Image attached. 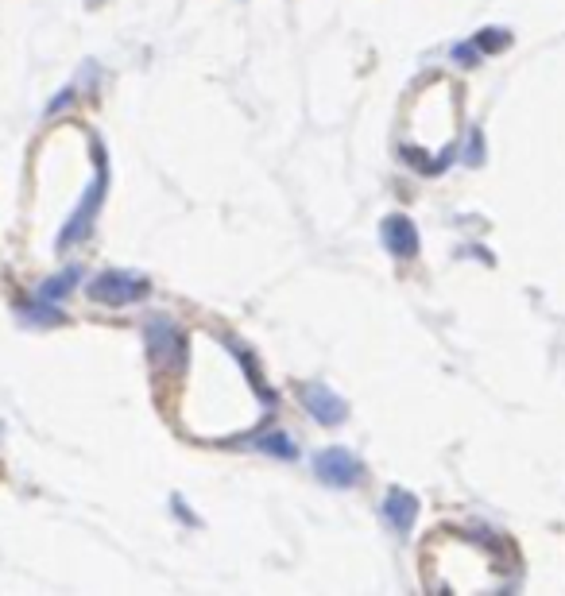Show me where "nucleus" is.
I'll list each match as a JSON object with an SVG mask.
<instances>
[{
    "label": "nucleus",
    "instance_id": "2",
    "mask_svg": "<svg viewBox=\"0 0 565 596\" xmlns=\"http://www.w3.org/2000/svg\"><path fill=\"white\" fill-rule=\"evenodd\" d=\"M86 295H90V302H97V306L120 310V306L144 302V298L151 295V279L136 275V271L109 268V271H101V275H93L90 283H86Z\"/></svg>",
    "mask_w": 565,
    "mask_h": 596
},
{
    "label": "nucleus",
    "instance_id": "7",
    "mask_svg": "<svg viewBox=\"0 0 565 596\" xmlns=\"http://www.w3.org/2000/svg\"><path fill=\"white\" fill-rule=\"evenodd\" d=\"M384 523L395 531V535H411L415 531V519H418V496L407 492V488H387L384 504Z\"/></svg>",
    "mask_w": 565,
    "mask_h": 596
},
{
    "label": "nucleus",
    "instance_id": "4",
    "mask_svg": "<svg viewBox=\"0 0 565 596\" xmlns=\"http://www.w3.org/2000/svg\"><path fill=\"white\" fill-rule=\"evenodd\" d=\"M144 341H148V360L151 368L167 372V368H179L182 357H186V333H182L167 314L151 318L144 326Z\"/></svg>",
    "mask_w": 565,
    "mask_h": 596
},
{
    "label": "nucleus",
    "instance_id": "10",
    "mask_svg": "<svg viewBox=\"0 0 565 596\" xmlns=\"http://www.w3.org/2000/svg\"><path fill=\"white\" fill-rule=\"evenodd\" d=\"M476 51H504V47H511V31L504 28H484L473 35Z\"/></svg>",
    "mask_w": 565,
    "mask_h": 596
},
{
    "label": "nucleus",
    "instance_id": "6",
    "mask_svg": "<svg viewBox=\"0 0 565 596\" xmlns=\"http://www.w3.org/2000/svg\"><path fill=\"white\" fill-rule=\"evenodd\" d=\"M380 240H384V248L395 260H415L418 248H422L415 221L407 213H387L384 225H380Z\"/></svg>",
    "mask_w": 565,
    "mask_h": 596
},
{
    "label": "nucleus",
    "instance_id": "8",
    "mask_svg": "<svg viewBox=\"0 0 565 596\" xmlns=\"http://www.w3.org/2000/svg\"><path fill=\"white\" fill-rule=\"evenodd\" d=\"M248 446L260 449V453H268V457H279V461H295V457H298V446L291 442V434H283V430L248 434Z\"/></svg>",
    "mask_w": 565,
    "mask_h": 596
},
{
    "label": "nucleus",
    "instance_id": "5",
    "mask_svg": "<svg viewBox=\"0 0 565 596\" xmlns=\"http://www.w3.org/2000/svg\"><path fill=\"white\" fill-rule=\"evenodd\" d=\"M295 395H298V403L310 411V418L322 422V426H341V422L349 418V403L333 388H326L322 380H298Z\"/></svg>",
    "mask_w": 565,
    "mask_h": 596
},
{
    "label": "nucleus",
    "instance_id": "1",
    "mask_svg": "<svg viewBox=\"0 0 565 596\" xmlns=\"http://www.w3.org/2000/svg\"><path fill=\"white\" fill-rule=\"evenodd\" d=\"M105 190H109V155H105V148H97V159H93V182L86 186V194H82L78 209L70 213V221L62 225L55 248L66 252V248H74V244H82V240L90 237L93 217H97V209H101V202H105Z\"/></svg>",
    "mask_w": 565,
    "mask_h": 596
},
{
    "label": "nucleus",
    "instance_id": "9",
    "mask_svg": "<svg viewBox=\"0 0 565 596\" xmlns=\"http://www.w3.org/2000/svg\"><path fill=\"white\" fill-rule=\"evenodd\" d=\"M82 279V268H66L62 275H55V279H47L43 287H39V298L43 302H55V298H66L70 295V287Z\"/></svg>",
    "mask_w": 565,
    "mask_h": 596
},
{
    "label": "nucleus",
    "instance_id": "3",
    "mask_svg": "<svg viewBox=\"0 0 565 596\" xmlns=\"http://www.w3.org/2000/svg\"><path fill=\"white\" fill-rule=\"evenodd\" d=\"M310 465H314V477L322 480L326 488H337V492H349V488H357L360 480L368 477L364 461H360V457L349 446H326V449H318Z\"/></svg>",
    "mask_w": 565,
    "mask_h": 596
}]
</instances>
